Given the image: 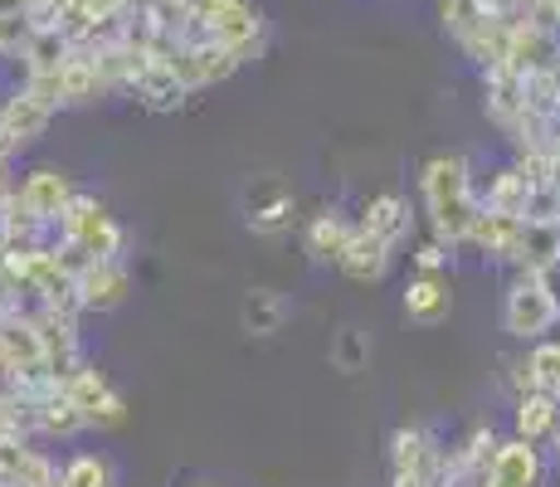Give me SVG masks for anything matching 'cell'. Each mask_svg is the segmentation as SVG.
<instances>
[{"label": "cell", "mask_w": 560, "mask_h": 487, "mask_svg": "<svg viewBox=\"0 0 560 487\" xmlns=\"http://www.w3.org/2000/svg\"><path fill=\"white\" fill-rule=\"evenodd\" d=\"M419 190H424V210L429 224L444 244H468V230L478 220L482 200L472 195V176L463 156H429L424 176H419Z\"/></svg>", "instance_id": "cell-1"}, {"label": "cell", "mask_w": 560, "mask_h": 487, "mask_svg": "<svg viewBox=\"0 0 560 487\" xmlns=\"http://www.w3.org/2000/svg\"><path fill=\"white\" fill-rule=\"evenodd\" d=\"M152 54H156V59H166L171 69L180 73V83H186L190 93L210 89V83H224L244 63L230 45H220V39H205V35H156L152 39Z\"/></svg>", "instance_id": "cell-2"}, {"label": "cell", "mask_w": 560, "mask_h": 487, "mask_svg": "<svg viewBox=\"0 0 560 487\" xmlns=\"http://www.w3.org/2000/svg\"><path fill=\"white\" fill-rule=\"evenodd\" d=\"M560 322V298H556V278L551 274H522L512 278L508 298H502V327L512 332L516 341H541Z\"/></svg>", "instance_id": "cell-3"}, {"label": "cell", "mask_w": 560, "mask_h": 487, "mask_svg": "<svg viewBox=\"0 0 560 487\" xmlns=\"http://www.w3.org/2000/svg\"><path fill=\"white\" fill-rule=\"evenodd\" d=\"M190 35L220 39L240 59H254L264 49V15L254 0H190Z\"/></svg>", "instance_id": "cell-4"}, {"label": "cell", "mask_w": 560, "mask_h": 487, "mask_svg": "<svg viewBox=\"0 0 560 487\" xmlns=\"http://www.w3.org/2000/svg\"><path fill=\"white\" fill-rule=\"evenodd\" d=\"M59 240L79 244L89 258H117L122 248V224L98 205V195H73L69 210L59 214Z\"/></svg>", "instance_id": "cell-5"}, {"label": "cell", "mask_w": 560, "mask_h": 487, "mask_svg": "<svg viewBox=\"0 0 560 487\" xmlns=\"http://www.w3.org/2000/svg\"><path fill=\"white\" fill-rule=\"evenodd\" d=\"M63 390L73 395V405L83 409L89 429H117L127 419V399L107 385V375H98L93 366H79V371L63 381Z\"/></svg>", "instance_id": "cell-6"}, {"label": "cell", "mask_w": 560, "mask_h": 487, "mask_svg": "<svg viewBox=\"0 0 560 487\" xmlns=\"http://www.w3.org/2000/svg\"><path fill=\"white\" fill-rule=\"evenodd\" d=\"M444 473V449L429 429H395L390 434V478H429L439 483Z\"/></svg>", "instance_id": "cell-7"}, {"label": "cell", "mask_w": 560, "mask_h": 487, "mask_svg": "<svg viewBox=\"0 0 560 487\" xmlns=\"http://www.w3.org/2000/svg\"><path fill=\"white\" fill-rule=\"evenodd\" d=\"M546 483V463H541V449H536L532 439H508L498 443V453H492V473L482 487H541Z\"/></svg>", "instance_id": "cell-8"}, {"label": "cell", "mask_w": 560, "mask_h": 487, "mask_svg": "<svg viewBox=\"0 0 560 487\" xmlns=\"http://www.w3.org/2000/svg\"><path fill=\"white\" fill-rule=\"evenodd\" d=\"M127 93L137 97L142 107H152V113H171V107H180L186 103V83H180V73L171 69L166 59H156V54H147L142 59V69L127 79Z\"/></svg>", "instance_id": "cell-9"}, {"label": "cell", "mask_w": 560, "mask_h": 487, "mask_svg": "<svg viewBox=\"0 0 560 487\" xmlns=\"http://www.w3.org/2000/svg\"><path fill=\"white\" fill-rule=\"evenodd\" d=\"M73 195H79V186H73L63 171H49V166L30 171V176L20 181V205H25L39 224H59V214L69 210Z\"/></svg>", "instance_id": "cell-10"}, {"label": "cell", "mask_w": 560, "mask_h": 487, "mask_svg": "<svg viewBox=\"0 0 560 487\" xmlns=\"http://www.w3.org/2000/svg\"><path fill=\"white\" fill-rule=\"evenodd\" d=\"M127 292H132V274H127L117 258H93V264L79 274V302H83L89 312H113V308H122Z\"/></svg>", "instance_id": "cell-11"}, {"label": "cell", "mask_w": 560, "mask_h": 487, "mask_svg": "<svg viewBox=\"0 0 560 487\" xmlns=\"http://www.w3.org/2000/svg\"><path fill=\"white\" fill-rule=\"evenodd\" d=\"M522 230H526L522 214H502V210H488V205H482L478 220H472V230H468V244H478L482 254L498 258V264H516Z\"/></svg>", "instance_id": "cell-12"}, {"label": "cell", "mask_w": 560, "mask_h": 487, "mask_svg": "<svg viewBox=\"0 0 560 487\" xmlns=\"http://www.w3.org/2000/svg\"><path fill=\"white\" fill-rule=\"evenodd\" d=\"M390 254H395L390 240H381V234H371V230H361V224H357L351 244L341 248L337 268L347 278H357V283H375V278H385V268H390Z\"/></svg>", "instance_id": "cell-13"}, {"label": "cell", "mask_w": 560, "mask_h": 487, "mask_svg": "<svg viewBox=\"0 0 560 487\" xmlns=\"http://www.w3.org/2000/svg\"><path fill=\"white\" fill-rule=\"evenodd\" d=\"M512 419H516V434H522V439H532V443L551 439L556 425H560V395H551V390H536V385L522 390V395H516Z\"/></svg>", "instance_id": "cell-14"}, {"label": "cell", "mask_w": 560, "mask_h": 487, "mask_svg": "<svg viewBox=\"0 0 560 487\" xmlns=\"http://www.w3.org/2000/svg\"><path fill=\"white\" fill-rule=\"evenodd\" d=\"M0 123H5V132L15 137V147H30L35 137H45V127L54 123V107L39 103L30 89H20L15 97H5V107H0Z\"/></svg>", "instance_id": "cell-15"}, {"label": "cell", "mask_w": 560, "mask_h": 487, "mask_svg": "<svg viewBox=\"0 0 560 487\" xmlns=\"http://www.w3.org/2000/svg\"><path fill=\"white\" fill-rule=\"evenodd\" d=\"M448 312H454V292H448V278L419 274L415 283L405 288V317H409V322H424V327H434V322H444Z\"/></svg>", "instance_id": "cell-16"}, {"label": "cell", "mask_w": 560, "mask_h": 487, "mask_svg": "<svg viewBox=\"0 0 560 487\" xmlns=\"http://www.w3.org/2000/svg\"><path fill=\"white\" fill-rule=\"evenodd\" d=\"M240 322H244V332H254V337H273V332L288 322L283 292H273V288H249V292H244V302H240Z\"/></svg>", "instance_id": "cell-17"}, {"label": "cell", "mask_w": 560, "mask_h": 487, "mask_svg": "<svg viewBox=\"0 0 560 487\" xmlns=\"http://www.w3.org/2000/svg\"><path fill=\"white\" fill-rule=\"evenodd\" d=\"M361 230H371V234H381V240L400 244L405 234H409V205L395 190L375 195V200L365 205V214H361Z\"/></svg>", "instance_id": "cell-18"}, {"label": "cell", "mask_w": 560, "mask_h": 487, "mask_svg": "<svg viewBox=\"0 0 560 487\" xmlns=\"http://www.w3.org/2000/svg\"><path fill=\"white\" fill-rule=\"evenodd\" d=\"M532 181H526V171L522 166H508V171H498L492 176V186H488V195H482V205L488 210H502V214H522L526 220V205H532Z\"/></svg>", "instance_id": "cell-19"}, {"label": "cell", "mask_w": 560, "mask_h": 487, "mask_svg": "<svg viewBox=\"0 0 560 487\" xmlns=\"http://www.w3.org/2000/svg\"><path fill=\"white\" fill-rule=\"evenodd\" d=\"M351 234H357V224H347V214H337V210L317 214V220L307 224V254H317V258H327V264H337L341 248L351 244Z\"/></svg>", "instance_id": "cell-20"}, {"label": "cell", "mask_w": 560, "mask_h": 487, "mask_svg": "<svg viewBox=\"0 0 560 487\" xmlns=\"http://www.w3.org/2000/svg\"><path fill=\"white\" fill-rule=\"evenodd\" d=\"M249 224L258 234H278V230H288L293 224V195H288L283 186H264V190H254V200H249Z\"/></svg>", "instance_id": "cell-21"}, {"label": "cell", "mask_w": 560, "mask_h": 487, "mask_svg": "<svg viewBox=\"0 0 560 487\" xmlns=\"http://www.w3.org/2000/svg\"><path fill=\"white\" fill-rule=\"evenodd\" d=\"M59 478H63V487H117V468L103 453H73Z\"/></svg>", "instance_id": "cell-22"}, {"label": "cell", "mask_w": 560, "mask_h": 487, "mask_svg": "<svg viewBox=\"0 0 560 487\" xmlns=\"http://www.w3.org/2000/svg\"><path fill=\"white\" fill-rule=\"evenodd\" d=\"M30 30H35V5L30 0H0V54H20Z\"/></svg>", "instance_id": "cell-23"}, {"label": "cell", "mask_w": 560, "mask_h": 487, "mask_svg": "<svg viewBox=\"0 0 560 487\" xmlns=\"http://www.w3.org/2000/svg\"><path fill=\"white\" fill-rule=\"evenodd\" d=\"M526 366H532V385L536 390L560 395V341H536L532 356H526Z\"/></svg>", "instance_id": "cell-24"}, {"label": "cell", "mask_w": 560, "mask_h": 487, "mask_svg": "<svg viewBox=\"0 0 560 487\" xmlns=\"http://www.w3.org/2000/svg\"><path fill=\"white\" fill-rule=\"evenodd\" d=\"M30 434H0V487H10L20 478V468L30 463Z\"/></svg>", "instance_id": "cell-25"}, {"label": "cell", "mask_w": 560, "mask_h": 487, "mask_svg": "<svg viewBox=\"0 0 560 487\" xmlns=\"http://www.w3.org/2000/svg\"><path fill=\"white\" fill-rule=\"evenodd\" d=\"M331 361H337L347 375H357L361 366L371 361V346H365L361 332H351V327H347V332H337V346H331Z\"/></svg>", "instance_id": "cell-26"}, {"label": "cell", "mask_w": 560, "mask_h": 487, "mask_svg": "<svg viewBox=\"0 0 560 487\" xmlns=\"http://www.w3.org/2000/svg\"><path fill=\"white\" fill-rule=\"evenodd\" d=\"M59 473H63V468H54L49 453L35 449V453H30V463L20 468V478L10 483V487H54V483H59Z\"/></svg>", "instance_id": "cell-27"}, {"label": "cell", "mask_w": 560, "mask_h": 487, "mask_svg": "<svg viewBox=\"0 0 560 487\" xmlns=\"http://www.w3.org/2000/svg\"><path fill=\"white\" fill-rule=\"evenodd\" d=\"M444 258H448V244L439 240V234L415 248V264H419V274H439V268H444Z\"/></svg>", "instance_id": "cell-28"}, {"label": "cell", "mask_w": 560, "mask_h": 487, "mask_svg": "<svg viewBox=\"0 0 560 487\" xmlns=\"http://www.w3.org/2000/svg\"><path fill=\"white\" fill-rule=\"evenodd\" d=\"M15 283H10V274H5V268H0V317H10V312H15L20 308V302H15Z\"/></svg>", "instance_id": "cell-29"}, {"label": "cell", "mask_w": 560, "mask_h": 487, "mask_svg": "<svg viewBox=\"0 0 560 487\" xmlns=\"http://www.w3.org/2000/svg\"><path fill=\"white\" fill-rule=\"evenodd\" d=\"M10 375H15V351H10V337L0 327V381H10Z\"/></svg>", "instance_id": "cell-30"}, {"label": "cell", "mask_w": 560, "mask_h": 487, "mask_svg": "<svg viewBox=\"0 0 560 487\" xmlns=\"http://www.w3.org/2000/svg\"><path fill=\"white\" fill-rule=\"evenodd\" d=\"M15 151H20V147H15V137H10V132H5V123H0V166H5V161L15 156Z\"/></svg>", "instance_id": "cell-31"}, {"label": "cell", "mask_w": 560, "mask_h": 487, "mask_svg": "<svg viewBox=\"0 0 560 487\" xmlns=\"http://www.w3.org/2000/svg\"><path fill=\"white\" fill-rule=\"evenodd\" d=\"M390 487H439V483H429V478H390Z\"/></svg>", "instance_id": "cell-32"}, {"label": "cell", "mask_w": 560, "mask_h": 487, "mask_svg": "<svg viewBox=\"0 0 560 487\" xmlns=\"http://www.w3.org/2000/svg\"><path fill=\"white\" fill-rule=\"evenodd\" d=\"M551 449H556V459H560V425H556V434H551Z\"/></svg>", "instance_id": "cell-33"}, {"label": "cell", "mask_w": 560, "mask_h": 487, "mask_svg": "<svg viewBox=\"0 0 560 487\" xmlns=\"http://www.w3.org/2000/svg\"><path fill=\"white\" fill-rule=\"evenodd\" d=\"M54 487H63V478H59V483H54Z\"/></svg>", "instance_id": "cell-34"}, {"label": "cell", "mask_w": 560, "mask_h": 487, "mask_svg": "<svg viewBox=\"0 0 560 487\" xmlns=\"http://www.w3.org/2000/svg\"><path fill=\"white\" fill-rule=\"evenodd\" d=\"M200 487H214V483H200Z\"/></svg>", "instance_id": "cell-35"}]
</instances>
